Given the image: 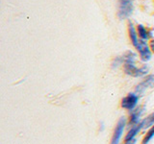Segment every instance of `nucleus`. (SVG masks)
<instances>
[{
	"label": "nucleus",
	"instance_id": "1a4fd4ad",
	"mask_svg": "<svg viewBox=\"0 0 154 144\" xmlns=\"http://www.w3.org/2000/svg\"><path fill=\"white\" fill-rule=\"evenodd\" d=\"M128 30H129V37H130V40H131L132 44L135 47H137L138 46V43H139V40H138V34H137L136 30H135V28H134L132 23H129Z\"/></svg>",
	"mask_w": 154,
	"mask_h": 144
},
{
	"label": "nucleus",
	"instance_id": "4468645a",
	"mask_svg": "<svg viewBox=\"0 0 154 144\" xmlns=\"http://www.w3.org/2000/svg\"><path fill=\"white\" fill-rule=\"evenodd\" d=\"M123 62V59L122 57H117L116 59L114 60V62H113V67H118L119 64H122V62Z\"/></svg>",
	"mask_w": 154,
	"mask_h": 144
},
{
	"label": "nucleus",
	"instance_id": "20e7f679",
	"mask_svg": "<svg viewBox=\"0 0 154 144\" xmlns=\"http://www.w3.org/2000/svg\"><path fill=\"white\" fill-rule=\"evenodd\" d=\"M139 101V96L134 94V93H130L128 94L126 97H124L122 101V107L123 109H126L129 110H132L135 109V107L137 106Z\"/></svg>",
	"mask_w": 154,
	"mask_h": 144
},
{
	"label": "nucleus",
	"instance_id": "39448f33",
	"mask_svg": "<svg viewBox=\"0 0 154 144\" xmlns=\"http://www.w3.org/2000/svg\"><path fill=\"white\" fill-rule=\"evenodd\" d=\"M125 123H126V120H125L124 117H122L119 120V122H118L117 126H116V129H115L114 136H113L112 142H111V144H119V142L120 140V137H122V134H123Z\"/></svg>",
	"mask_w": 154,
	"mask_h": 144
},
{
	"label": "nucleus",
	"instance_id": "6e6552de",
	"mask_svg": "<svg viewBox=\"0 0 154 144\" xmlns=\"http://www.w3.org/2000/svg\"><path fill=\"white\" fill-rule=\"evenodd\" d=\"M143 128V122H140L139 124L135 125L131 128V130L128 132V134H126V136H125V140H130V139H133L136 136V134L141 131V129Z\"/></svg>",
	"mask_w": 154,
	"mask_h": 144
},
{
	"label": "nucleus",
	"instance_id": "dca6fc26",
	"mask_svg": "<svg viewBox=\"0 0 154 144\" xmlns=\"http://www.w3.org/2000/svg\"><path fill=\"white\" fill-rule=\"evenodd\" d=\"M151 49L153 50V52H154V41H152L151 42Z\"/></svg>",
	"mask_w": 154,
	"mask_h": 144
},
{
	"label": "nucleus",
	"instance_id": "7ed1b4c3",
	"mask_svg": "<svg viewBox=\"0 0 154 144\" xmlns=\"http://www.w3.org/2000/svg\"><path fill=\"white\" fill-rule=\"evenodd\" d=\"M136 48L140 53L142 61L147 62L151 59V51H150V48L148 47L146 41H144L143 40H139L138 46Z\"/></svg>",
	"mask_w": 154,
	"mask_h": 144
},
{
	"label": "nucleus",
	"instance_id": "f257e3e1",
	"mask_svg": "<svg viewBox=\"0 0 154 144\" xmlns=\"http://www.w3.org/2000/svg\"><path fill=\"white\" fill-rule=\"evenodd\" d=\"M133 13V0H119V17L124 19Z\"/></svg>",
	"mask_w": 154,
	"mask_h": 144
},
{
	"label": "nucleus",
	"instance_id": "9b49d317",
	"mask_svg": "<svg viewBox=\"0 0 154 144\" xmlns=\"http://www.w3.org/2000/svg\"><path fill=\"white\" fill-rule=\"evenodd\" d=\"M122 59H123L124 64L125 62H134L135 59H136V55H135L132 51H128L123 55Z\"/></svg>",
	"mask_w": 154,
	"mask_h": 144
},
{
	"label": "nucleus",
	"instance_id": "f8f14e48",
	"mask_svg": "<svg viewBox=\"0 0 154 144\" xmlns=\"http://www.w3.org/2000/svg\"><path fill=\"white\" fill-rule=\"evenodd\" d=\"M142 122H143V128H147L149 126H153V125H154V112L151 113L150 115H148V116Z\"/></svg>",
	"mask_w": 154,
	"mask_h": 144
},
{
	"label": "nucleus",
	"instance_id": "423d86ee",
	"mask_svg": "<svg viewBox=\"0 0 154 144\" xmlns=\"http://www.w3.org/2000/svg\"><path fill=\"white\" fill-rule=\"evenodd\" d=\"M154 85V75H148L141 84H139L136 88V91L138 93H143L146 88H150Z\"/></svg>",
	"mask_w": 154,
	"mask_h": 144
},
{
	"label": "nucleus",
	"instance_id": "0eeeda50",
	"mask_svg": "<svg viewBox=\"0 0 154 144\" xmlns=\"http://www.w3.org/2000/svg\"><path fill=\"white\" fill-rule=\"evenodd\" d=\"M143 108H140V109H137L136 110H134L132 112L131 116H130V120H129L130 126H135V125L139 124L140 117H141V114L143 113Z\"/></svg>",
	"mask_w": 154,
	"mask_h": 144
},
{
	"label": "nucleus",
	"instance_id": "ddd939ff",
	"mask_svg": "<svg viewBox=\"0 0 154 144\" xmlns=\"http://www.w3.org/2000/svg\"><path fill=\"white\" fill-rule=\"evenodd\" d=\"M153 136H154V125L152 126V128L147 132L146 136H144L143 140V144H148V142L151 140Z\"/></svg>",
	"mask_w": 154,
	"mask_h": 144
},
{
	"label": "nucleus",
	"instance_id": "f03ea898",
	"mask_svg": "<svg viewBox=\"0 0 154 144\" xmlns=\"http://www.w3.org/2000/svg\"><path fill=\"white\" fill-rule=\"evenodd\" d=\"M148 68L144 65L141 68H138L134 62H125L124 64V72L127 75L133 76V77H142L147 74Z\"/></svg>",
	"mask_w": 154,
	"mask_h": 144
},
{
	"label": "nucleus",
	"instance_id": "2eb2a0df",
	"mask_svg": "<svg viewBox=\"0 0 154 144\" xmlns=\"http://www.w3.org/2000/svg\"><path fill=\"white\" fill-rule=\"evenodd\" d=\"M124 144H136V139L133 138V139H130V140H125Z\"/></svg>",
	"mask_w": 154,
	"mask_h": 144
},
{
	"label": "nucleus",
	"instance_id": "9d476101",
	"mask_svg": "<svg viewBox=\"0 0 154 144\" xmlns=\"http://www.w3.org/2000/svg\"><path fill=\"white\" fill-rule=\"evenodd\" d=\"M138 34H139L140 38H141L142 40H148L149 36H150V33L147 32V30L144 28L143 25H142V24L138 25Z\"/></svg>",
	"mask_w": 154,
	"mask_h": 144
}]
</instances>
